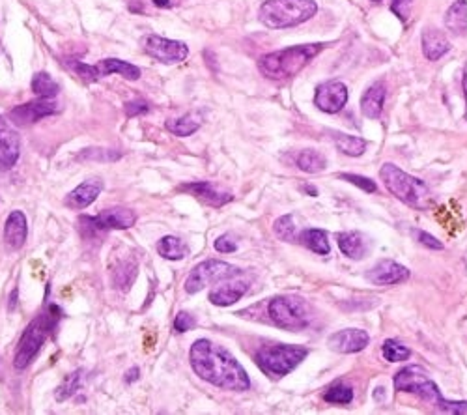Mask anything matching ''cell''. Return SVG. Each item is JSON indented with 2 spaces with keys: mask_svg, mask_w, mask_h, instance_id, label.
I'll return each mask as SVG.
<instances>
[{
  "mask_svg": "<svg viewBox=\"0 0 467 415\" xmlns=\"http://www.w3.org/2000/svg\"><path fill=\"white\" fill-rule=\"evenodd\" d=\"M191 367L198 378L215 388L228 391H247L251 380L234 355L208 338H198L191 346Z\"/></svg>",
  "mask_w": 467,
  "mask_h": 415,
  "instance_id": "cell-1",
  "label": "cell"
},
{
  "mask_svg": "<svg viewBox=\"0 0 467 415\" xmlns=\"http://www.w3.org/2000/svg\"><path fill=\"white\" fill-rule=\"evenodd\" d=\"M395 389L402 393H412L424 402L434 404L445 414H467V402L447 400L441 397V391L434 380H430L428 372L419 365H407L396 372Z\"/></svg>",
  "mask_w": 467,
  "mask_h": 415,
  "instance_id": "cell-2",
  "label": "cell"
},
{
  "mask_svg": "<svg viewBox=\"0 0 467 415\" xmlns=\"http://www.w3.org/2000/svg\"><path fill=\"white\" fill-rule=\"evenodd\" d=\"M322 49H324L322 44H307L273 51L260 58L258 70L264 77L273 79V81H286V79L296 77Z\"/></svg>",
  "mask_w": 467,
  "mask_h": 415,
  "instance_id": "cell-3",
  "label": "cell"
},
{
  "mask_svg": "<svg viewBox=\"0 0 467 415\" xmlns=\"http://www.w3.org/2000/svg\"><path fill=\"white\" fill-rule=\"evenodd\" d=\"M316 11L314 0H265L258 17L268 28H290L308 21Z\"/></svg>",
  "mask_w": 467,
  "mask_h": 415,
  "instance_id": "cell-4",
  "label": "cell"
},
{
  "mask_svg": "<svg viewBox=\"0 0 467 415\" xmlns=\"http://www.w3.org/2000/svg\"><path fill=\"white\" fill-rule=\"evenodd\" d=\"M60 316V310L56 309V307H51L47 312L39 315L36 320L28 324L27 329L22 331L21 341L17 344L15 357H13V367L15 369L22 371V369H27L32 363L39 348L44 346V343L49 337V333L56 327V322H58Z\"/></svg>",
  "mask_w": 467,
  "mask_h": 415,
  "instance_id": "cell-5",
  "label": "cell"
},
{
  "mask_svg": "<svg viewBox=\"0 0 467 415\" xmlns=\"http://www.w3.org/2000/svg\"><path fill=\"white\" fill-rule=\"evenodd\" d=\"M379 178L385 183L387 191L393 193V197H396L404 204L421 208L430 200L428 185L423 180L402 171L400 166L393 165V163H385L381 166Z\"/></svg>",
  "mask_w": 467,
  "mask_h": 415,
  "instance_id": "cell-6",
  "label": "cell"
},
{
  "mask_svg": "<svg viewBox=\"0 0 467 415\" xmlns=\"http://www.w3.org/2000/svg\"><path fill=\"white\" fill-rule=\"evenodd\" d=\"M265 312L270 316L271 324L290 329V331H299L303 327L310 324L313 312L310 307L299 296H277L268 301Z\"/></svg>",
  "mask_w": 467,
  "mask_h": 415,
  "instance_id": "cell-7",
  "label": "cell"
},
{
  "mask_svg": "<svg viewBox=\"0 0 467 415\" xmlns=\"http://www.w3.org/2000/svg\"><path fill=\"white\" fill-rule=\"evenodd\" d=\"M308 350L301 346H290V344H270L258 350L256 361L262 367V371L268 372L270 376H286L291 372L305 357Z\"/></svg>",
  "mask_w": 467,
  "mask_h": 415,
  "instance_id": "cell-8",
  "label": "cell"
},
{
  "mask_svg": "<svg viewBox=\"0 0 467 415\" xmlns=\"http://www.w3.org/2000/svg\"><path fill=\"white\" fill-rule=\"evenodd\" d=\"M242 273V270L236 266H232L228 262L223 261H206L202 264L192 268V272L189 273L185 281V292L187 294H197L202 288L213 284V282H221L225 279H232Z\"/></svg>",
  "mask_w": 467,
  "mask_h": 415,
  "instance_id": "cell-9",
  "label": "cell"
},
{
  "mask_svg": "<svg viewBox=\"0 0 467 415\" xmlns=\"http://www.w3.org/2000/svg\"><path fill=\"white\" fill-rule=\"evenodd\" d=\"M144 51L148 53L152 58H155L161 64H176L183 62L189 55V49L183 41L178 39H166L161 36H146L144 38Z\"/></svg>",
  "mask_w": 467,
  "mask_h": 415,
  "instance_id": "cell-10",
  "label": "cell"
},
{
  "mask_svg": "<svg viewBox=\"0 0 467 415\" xmlns=\"http://www.w3.org/2000/svg\"><path fill=\"white\" fill-rule=\"evenodd\" d=\"M92 230H127L137 223V213L129 208H112L96 217H83Z\"/></svg>",
  "mask_w": 467,
  "mask_h": 415,
  "instance_id": "cell-11",
  "label": "cell"
},
{
  "mask_svg": "<svg viewBox=\"0 0 467 415\" xmlns=\"http://www.w3.org/2000/svg\"><path fill=\"white\" fill-rule=\"evenodd\" d=\"M314 103H316L320 111L327 112V114H335V112L342 111V107L348 103L346 84L341 83V81L322 83L318 88H316Z\"/></svg>",
  "mask_w": 467,
  "mask_h": 415,
  "instance_id": "cell-12",
  "label": "cell"
},
{
  "mask_svg": "<svg viewBox=\"0 0 467 415\" xmlns=\"http://www.w3.org/2000/svg\"><path fill=\"white\" fill-rule=\"evenodd\" d=\"M21 154V138L15 128L4 117H0V171L15 165Z\"/></svg>",
  "mask_w": 467,
  "mask_h": 415,
  "instance_id": "cell-13",
  "label": "cell"
},
{
  "mask_svg": "<svg viewBox=\"0 0 467 415\" xmlns=\"http://www.w3.org/2000/svg\"><path fill=\"white\" fill-rule=\"evenodd\" d=\"M56 112H58V105H56L55 101L39 98L38 101H30V103L15 107L10 112V120L19 124V126H30V124L38 122L41 118L56 114Z\"/></svg>",
  "mask_w": 467,
  "mask_h": 415,
  "instance_id": "cell-14",
  "label": "cell"
},
{
  "mask_svg": "<svg viewBox=\"0 0 467 415\" xmlns=\"http://www.w3.org/2000/svg\"><path fill=\"white\" fill-rule=\"evenodd\" d=\"M369 343V333L363 331V329H355V327L336 331L327 338V346L338 352V354H355V352H361V350L367 348Z\"/></svg>",
  "mask_w": 467,
  "mask_h": 415,
  "instance_id": "cell-15",
  "label": "cell"
},
{
  "mask_svg": "<svg viewBox=\"0 0 467 415\" xmlns=\"http://www.w3.org/2000/svg\"><path fill=\"white\" fill-rule=\"evenodd\" d=\"M409 277V270L404 268L398 262L393 261H379L374 268L367 272V279L372 284L378 286H390V284H400Z\"/></svg>",
  "mask_w": 467,
  "mask_h": 415,
  "instance_id": "cell-16",
  "label": "cell"
},
{
  "mask_svg": "<svg viewBox=\"0 0 467 415\" xmlns=\"http://www.w3.org/2000/svg\"><path fill=\"white\" fill-rule=\"evenodd\" d=\"M336 244L341 247L342 255L353 261H361L370 253V242L363 232L350 230V232L336 234Z\"/></svg>",
  "mask_w": 467,
  "mask_h": 415,
  "instance_id": "cell-17",
  "label": "cell"
},
{
  "mask_svg": "<svg viewBox=\"0 0 467 415\" xmlns=\"http://www.w3.org/2000/svg\"><path fill=\"white\" fill-rule=\"evenodd\" d=\"M103 191V182L101 180H86L79 187H75L72 193L66 197V206L72 210H83L98 199L99 193Z\"/></svg>",
  "mask_w": 467,
  "mask_h": 415,
  "instance_id": "cell-18",
  "label": "cell"
},
{
  "mask_svg": "<svg viewBox=\"0 0 467 415\" xmlns=\"http://www.w3.org/2000/svg\"><path fill=\"white\" fill-rule=\"evenodd\" d=\"M27 219L22 211H11L4 225V239L11 249H21L27 242Z\"/></svg>",
  "mask_w": 467,
  "mask_h": 415,
  "instance_id": "cell-19",
  "label": "cell"
},
{
  "mask_svg": "<svg viewBox=\"0 0 467 415\" xmlns=\"http://www.w3.org/2000/svg\"><path fill=\"white\" fill-rule=\"evenodd\" d=\"M180 191L191 193L192 197H197V199L204 200V202H208L211 206H223L232 200L230 193H223L219 189H215L209 182L185 183V185H180Z\"/></svg>",
  "mask_w": 467,
  "mask_h": 415,
  "instance_id": "cell-20",
  "label": "cell"
},
{
  "mask_svg": "<svg viewBox=\"0 0 467 415\" xmlns=\"http://www.w3.org/2000/svg\"><path fill=\"white\" fill-rule=\"evenodd\" d=\"M249 282L242 281V279H236V281H228V284H223V286L215 288L213 292L209 294V301L217 307H228V305H234L236 301L243 298V294L247 292Z\"/></svg>",
  "mask_w": 467,
  "mask_h": 415,
  "instance_id": "cell-21",
  "label": "cell"
},
{
  "mask_svg": "<svg viewBox=\"0 0 467 415\" xmlns=\"http://www.w3.org/2000/svg\"><path fill=\"white\" fill-rule=\"evenodd\" d=\"M423 51L424 56L428 60H440L441 56L447 55L451 51V44L445 38V34L438 30V28H426L423 32Z\"/></svg>",
  "mask_w": 467,
  "mask_h": 415,
  "instance_id": "cell-22",
  "label": "cell"
},
{
  "mask_svg": "<svg viewBox=\"0 0 467 415\" xmlns=\"http://www.w3.org/2000/svg\"><path fill=\"white\" fill-rule=\"evenodd\" d=\"M385 94H387V90H385L383 83H374L364 95L361 98V111L367 118H376L381 117V111H383V103H385Z\"/></svg>",
  "mask_w": 467,
  "mask_h": 415,
  "instance_id": "cell-23",
  "label": "cell"
},
{
  "mask_svg": "<svg viewBox=\"0 0 467 415\" xmlns=\"http://www.w3.org/2000/svg\"><path fill=\"white\" fill-rule=\"evenodd\" d=\"M99 75L105 77V75H112V73H118L127 81H137L140 77V70L137 66H133L129 62L118 60V58H105L98 64Z\"/></svg>",
  "mask_w": 467,
  "mask_h": 415,
  "instance_id": "cell-24",
  "label": "cell"
},
{
  "mask_svg": "<svg viewBox=\"0 0 467 415\" xmlns=\"http://www.w3.org/2000/svg\"><path fill=\"white\" fill-rule=\"evenodd\" d=\"M445 27L454 34L467 32V0H456V2L447 10Z\"/></svg>",
  "mask_w": 467,
  "mask_h": 415,
  "instance_id": "cell-25",
  "label": "cell"
},
{
  "mask_svg": "<svg viewBox=\"0 0 467 415\" xmlns=\"http://www.w3.org/2000/svg\"><path fill=\"white\" fill-rule=\"evenodd\" d=\"M299 244H303L305 247H308L314 253L318 255H329V242H327V234L324 230H318V228H305L299 236Z\"/></svg>",
  "mask_w": 467,
  "mask_h": 415,
  "instance_id": "cell-26",
  "label": "cell"
},
{
  "mask_svg": "<svg viewBox=\"0 0 467 415\" xmlns=\"http://www.w3.org/2000/svg\"><path fill=\"white\" fill-rule=\"evenodd\" d=\"M157 253L163 258H166V261H182V258L189 255V249H187V245L183 244L182 239L176 238V236H165L157 244Z\"/></svg>",
  "mask_w": 467,
  "mask_h": 415,
  "instance_id": "cell-27",
  "label": "cell"
},
{
  "mask_svg": "<svg viewBox=\"0 0 467 415\" xmlns=\"http://www.w3.org/2000/svg\"><path fill=\"white\" fill-rule=\"evenodd\" d=\"M333 140H335V146L338 148V152L350 155V157H359V155H363L364 150H367V143H364L363 138L353 137V135L335 131V133H333Z\"/></svg>",
  "mask_w": 467,
  "mask_h": 415,
  "instance_id": "cell-28",
  "label": "cell"
},
{
  "mask_svg": "<svg viewBox=\"0 0 467 415\" xmlns=\"http://www.w3.org/2000/svg\"><path fill=\"white\" fill-rule=\"evenodd\" d=\"M32 92L38 98H44V100H55L58 92H60V86L56 83L55 79L51 77L49 73H36L32 79Z\"/></svg>",
  "mask_w": 467,
  "mask_h": 415,
  "instance_id": "cell-29",
  "label": "cell"
},
{
  "mask_svg": "<svg viewBox=\"0 0 467 415\" xmlns=\"http://www.w3.org/2000/svg\"><path fill=\"white\" fill-rule=\"evenodd\" d=\"M137 275H138L137 264L133 261H124L116 266L112 281H114V286L118 288V290L127 292V290L131 288L133 282H135V279H137Z\"/></svg>",
  "mask_w": 467,
  "mask_h": 415,
  "instance_id": "cell-30",
  "label": "cell"
},
{
  "mask_svg": "<svg viewBox=\"0 0 467 415\" xmlns=\"http://www.w3.org/2000/svg\"><path fill=\"white\" fill-rule=\"evenodd\" d=\"M296 165L301 169L303 172H308V174H316V172H322L325 169V157L320 152H314V150H303L299 152L296 157Z\"/></svg>",
  "mask_w": 467,
  "mask_h": 415,
  "instance_id": "cell-31",
  "label": "cell"
},
{
  "mask_svg": "<svg viewBox=\"0 0 467 415\" xmlns=\"http://www.w3.org/2000/svg\"><path fill=\"white\" fill-rule=\"evenodd\" d=\"M381 354H383L385 360L390 361V363H398V361L409 360L412 352H409L407 346L400 344L398 341H395V338H387L383 346H381Z\"/></svg>",
  "mask_w": 467,
  "mask_h": 415,
  "instance_id": "cell-32",
  "label": "cell"
},
{
  "mask_svg": "<svg viewBox=\"0 0 467 415\" xmlns=\"http://www.w3.org/2000/svg\"><path fill=\"white\" fill-rule=\"evenodd\" d=\"M198 128H200V122L192 114H187V117L178 118V120H172V122L166 124V129L176 135V137H189Z\"/></svg>",
  "mask_w": 467,
  "mask_h": 415,
  "instance_id": "cell-33",
  "label": "cell"
},
{
  "mask_svg": "<svg viewBox=\"0 0 467 415\" xmlns=\"http://www.w3.org/2000/svg\"><path fill=\"white\" fill-rule=\"evenodd\" d=\"M83 374L84 371H75L64 380V383H62L60 388L56 389V400H58V402L67 400L70 397H73V395L77 393L79 388H81V383H83Z\"/></svg>",
  "mask_w": 467,
  "mask_h": 415,
  "instance_id": "cell-34",
  "label": "cell"
},
{
  "mask_svg": "<svg viewBox=\"0 0 467 415\" xmlns=\"http://www.w3.org/2000/svg\"><path fill=\"white\" fill-rule=\"evenodd\" d=\"M325 402L329 404H350L353 400V391L352 388H348L342 382H336L335 386H331L324 395Z\"/></svg>",
  "mask_w": 467,
  "mask_h": 415,
  "instance_id": "cell-35",
  "label": "cell"
},
{
  "mask_svg": "<svg viewBox=\"0 0 467 415\" xmlns=\"http://www.w3.org/2000/svg\"><path fill=\"white\" fill-rule=\"evenodd\" d=\"M273 230L280 239L284 242H294L297 239L296 236V223H294V216H282L279 217L273 225Z\"/></svg>",
  "mask_w": 467,
  "mask_h": 415,
  "instance_id": "cell-36",
  "label": "cell"
},
{
  "mask_svg": "<svg viewBox=\"0 0 467 415\" xmlns=\"http://www.w3.org/2000/svg\"><path fill=\"white\" fill-rule=\"evenodd\" d=\"M70 66H72V70L77 73L79 77H83L84 81H88V83H93V81L101 79L98 66H88V64H83V62H70Z\"/></svg>",
  "mask_w": 467,
  "mask_h": 415,
  "instance_id": "cell-37",
  "label": "cell"
},
{
  "mask_svg": "<svg viewBox=\"0 0 467 415\" xmlns=\"http://www.w3.org/2000/svg\"><path fill=\"white\" fill-rule=\"evenodd\" d=\"M341 180H346V182L353 183V185H357L359 189H363V191H367V193H374L376 189H378V185H376V182H372L370 178H364V176H357V174H341Z\"/></svg>",
  "mask_w": 467,
  "mask_h": 415,
  "instance_id": "cell-38",
  "label": "cell"
},
{
  "mask_svg": "<svg viewBox=\"0 0 467 415\" xmlns=\"http://www.w3.org/2000/svg\"><path fill=\"white\" fill-rule=\"evenodd\" d=\"M409 8H412V0H390V11L402 22H406L409 19Z\"/></svg>",
  "mask_w": 467,
  "mask_h": 415,
  "instance_id": "cell-39",
  "label": "cell"
},
{
  "mask_svg": "<svg viewBox=\"0 0 467 415\" xmlns=\"http://www.w3.org/2000/svg\"><path fill=\"white\" fill-rule=\"evenodd\" d=\"M195 327V318H192L189 312H180V315L176 316V320H174V329L180 333H185L189 331V329H192Z\"/></svg>",
  "mask_w": 467,
  "mask_h": 415,
  "instance_id": "cell-40",
  "label": "cell"
},
{
  "mask_svg": "<svg viewBox=\"0 0 467 415\" xmlns=\"http://www.w3.org/2000/svg\"><path fill=\"white\" fill-rule=\"evenodd\" d=\"M237 249V244L234 242V239L230 238V236H221V238H217V242H215V251H219V253H234V251Z\"/></svg>",
  "mask_w": 467,
  "mask_h": 415,
  "instance_id": "cell-41",
  "label": "cell"
},
{
  "mask_svg": "<svg viewBox=\"0 0 467 415\" xmlns=\"http://www.w3.org/2000/svg\"><path fill=\"white\" fill-rule=\"evenodd\" d=\"M415 236L423 245L430 247V249H443V244H441L440 239L434 238V236H430L428 232H423V230H415Z\"/></svg>",
  "mask_w": 467,
  "mask_h": 415,
  "instance_id": "cell-42",
  "label": "cell"
},
{
  "mask_svg": "<svg viewBox=\"0 0 467 415\" xmlns=\"http://www.w3.org/2000/svg\"><path fill=\"white\" fill-rule=\"evenodd\" d=\"M148 111V103H144V101H129L126 105V114L129 118L137 117V114H146Z\"/></svg>",
  "mask_w": 467,
  "mask_h": 415,
  "instance_id": "cell-43",
  "label": "cell"
},
{
  "mask_svg": "<svg viewBox=\"0 0 467 415\" xmlns=\"http://www.w3.org/2000/svg\"><path fill=\"white\" fill-rule=\"evenodd\" d=\"M93 154H90V150H86L83 154V157H90V159H99L101 155H103L105 159H118L120 157V154H110V150H92Z\"/></svg>",
  "mask_w": 467,
  "mask_h": 415,
  "instance_id": "cell-44",
  "label": "cell"
},
{
  "mask_svg": "<svg viewBox=\"0 0 467 415\" xmlns=\"http://www.w3.org/2000/svg\"><path fill=\"white\" fill-rule=\"evenodd\" d=\"M135 380H138V369H137V367H133L131 371H129L126 374V382L133 383V382H135Z\"/></svg>",
  "mask_w": 467,
  "mask_h": 415,
  "instance_id": "cell-45",
  "label": "cell"
},
{
  "mask_svg": "<svg viewBox=\"0 0 467 415\" xmlns=\"http://www.w3.org/2000/svg\"><path fill=\"white\" fill-rule=\"evenodd\" d=\"M155 6H159V8H169L171 6V0H154Z\"/></svg>",
  "mask_w": 467,
  "mask_h": 415,
  "instance_id": "cell-46",
  "label": "cell"
},
{
  "mask_svg": "<svg viewBox=\"0 0 467 415\" xmlns=\"http://www.w3.org/2000/svg\"><path fill=\"white\" fill-rule=\"evenodd\" d=\"M15 298H17V290H13L10 298V310H13V307H15Z\"/></svg>",
  "mask_w": 467,
  "mask_h": 415,
  "instance_id": "cell-47",
  "label": "cell"
},
{
  "mask_svg": "<svg viewBox=\"0 0 467 415\" xmlns=\"http://www.w3.org/2000/svg\"><path fill=\"white\" fill-rule=\"evenodd\" d=\"M463 92H466V100H467V62H466V70H463Z\"/></svg>",
  "mask_w": 467,
  "mask_h": 415,
  "instance_id": "cell-48",
  "label": "cell"
},
{
  "mask_svg": "<svg viewBox=\"0 0 467 415\" xmlns=\"http://www.w3.org/2000/svg\"><path fill=\"white\" fill-rule=\"evenodd\" d=\"M372 2H378V4H379V2H381V0H372Z\"/></svg>",
  "mask_w": 467,
  "mask_h": 415,
  "instance_id": "cell-49",
  "label": "cell"
}]
</instances>
